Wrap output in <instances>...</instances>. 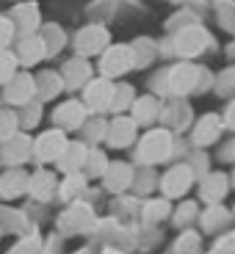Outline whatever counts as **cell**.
Returning a JSON list of instances; mask_svg holds the SVG:
<instances>
[{
    "label": "cell",
    "instance_id": "6da1fadb",
    "mask_svg": "<svg viewBox=\"0 0 235 254\" xmlns=\"http://www.w3.org/2000/svg\"><path fill=\"white\" fill-rule=\"evenodd\" d=\"M169 152H172V133L169 130H150L147 135H141L136 160L144 166H153V163L166 160Z\"/></svg>",
    "mask_w": 235,
    "mask_h": 254
},
{
    "label": "cell",
    "instance_id": "7a4b0ae2",
    "mask_svg": "<svg viewBox=\"0 0 235 254\" xmlns=\"http://www.w3.org/2000/svg\"><path fill=\"white\" fill-rule=\"evenodd\" d=\"M139 64V53H136V47H130V45H114V47H108V50L102 53V58H100V72H102V77H119V75H125V72H130Z\"/></svg>",
    "mask_w": 235,
    "mask_h": 254
},
{
    "label": "cell",
    "instance_id": "3957f363",
    "mask_svg": "<svg viewBox=\"0 0 235 254\" xmlns=\"http://www.w3.org/2000/svg\"><path fill=\"white\" fill-rule=\"evenodd\" d=\"M111 100H114V83L108 77H91L86 86H83V108L102 114V111H111Z\"/></svg>",
    "mask_w": 235,
    "mask_h": 254
},
{
    "label": "cell",
    "instance_id": "277c9868",
    "mask_svg": "<svg viewBox=\"0 0 235 254\" xmlns=\"http://www.w3.org/2000/svg\"><path fill=\"white\" fill-rule=\"evenodd\" d=\"M91 224H94V213H91L89 204H83V202H72L70 210H64L61 218H58V229L64 235L86 232V229H91Z\"/></svg>",
    "mask_w": 235,
    "mask_h": 254
},
{
    "label": "cell",
    "instance_id": "5b68a950",
    "mask_svg": "<svg viewBox=\"0 0 235 254\" xmlns=\"http://www.w3.org/2000/svg\"><path fill=\"white\" fill-rule=\"evenodd\" d=\"M194 172H191L188 163H180L174 166V169H169V172L160 177V188H163V199H180L188 193V188L194 185Z\"/></svg>",
    "mask_w": 235,
    "mask_h": 254
},
{
    "label": "cell",
    "instance_id": "8992f818",
    "mask_svg": "<svg viewBox=\"0 0 235 254\" xmlns=\"http://www.w3.org/2000/svg\"><path fill=\"white\" fill-rule=\"evenodd\" d=\"M199 77H202V69H199V66H194V64H177V66H172L169 75H166V86H169L172 94L183 97V94H188V91L199 89Z\"/></svg>",
    "mask_w": 235,
    "mask_h": 254
},
{
    "label": "cell",
    "instance_id": "52a82bcc",
    "mask_svg": "<svg viewBox=\"0 0 235 254\" xmlns=\"http://www.w3.org/2000/svg\"><path fill=\"white\" fill-rule=\"evenodd\" d=\"M75 50L80 58H89V56H97V53L108 50V31L100 25H89V28H83V31H78Z\"/></svg>",
    "mask_w": 235,
    "mask_h": 254
},
{
    "label": "cell",
    "instance_id": "ba28073f",
    "mask_svg": "<svg viewBox=\"0 0 235 254\" xmlns=\"http://www.w3.org/2000/svg\"><path fill=\"white\" fill-rule=\"evenodd\" d=\"M136 130H139V125L130 116H114L105 127V144L114 149H125L136 141Z\"/></svg>",
    "mask_w": 235,
    "mask_h": 254
},
{
    "label": "cell",
    "instance_id": "9c48e42d",
    "mask_svg": "<svg viewBox=\"0 0 235 254\" xmlns=\"http://www.w3.org/2000/svg\"><path fill=\"white\" fill-rule=\"evenodd\" d=\"M64 146H67V133L64 130H47L42 133L36 141H33V158L47 163V160H58L64 152Z\"/></svg>",
    "mask_w": 235,
    "mask_h": 254
},
{
    "label": "cell",
    "instance_id": "30bf717a",
    "mask_svg": "<svg viewBox=\"0 0 235 254\" xmlns=\"http://www.w3.org/2000/svg\"><path fill=\"white\" fill-rule=\"evenodd\" d=\"M33 152V144L28 135H11L8 141H3L0 144V160L8 166V169H17V166H22L28 158H31Z\"/></svg>",
    "mask_w": 235,
    "mask_h": 254
},
{
    "label": "cell",
    "instance_id": "8fae6325",
    "mask_svg": "<svg viewBox=\"0 0 235 254\" xmlns=\"http://www.w3.org/2000/svg\"><path fill=\"white\" fill-rule=\"evenodd\" d=\"M36 97V80L31 72H17L11 80L6 83V102L11 105H28Z\"/></svg>",
    "mask_w": 235,
    "mask_h": 254
},
{
    "label": "cell",
    "instance_id": "7c38bea8",
    "mask_svg": "<svg viewBox=\"0 0 235 254\" xmlns=\"http://www.w3.org/2000/svg\"><path fill=\"white\" fill-rule=\"evenodd\" d=\"M53 122H56V127L64 130V133L83 127L86 125V108H83V102H78V100L61 102V105L56 108V114H53Z\"/></svg>",
    "mask_w": 235,
    "mask_h": 254
},
{
    "label": "cell",
    "instance_id": "4fadbf2b",
    "mask_svg": "<svg viewBox=\"0 0 235 254\" xmlns=\"http://www.w3.org/2000/svg\"><path fill=\"white\" fill-rule=\"evenodd\" d=\"M224 130V122L219 114H205L202 119L194 125V144L197 146H210V144H216L219 135H222Z\"/></svg>",
    "mask_w": 235,
    "mask_h": 254
},
{
    "label": "cell",
    "instance_id": "5bb4252c",
    "mask_svg": "<svg viewBox=\"0 0 235 254\" xmlns=\"http://www.w3.org/2000/svg\"><path fill=\"white\" fill-rule=\"evenodd\" d=\"M227 180L230 177L222 172L208 174V177L202 180V185H199V199H202L205 204H222V199L227 196V190H230Z\"/></svg>",
    "mask_w": 235,
    "mask_h": 254
},
{
    "label": "cell",
    "instance_id": "9a60e30c",
    "mask_svg": "<svg viewBox=\"0 0 235 254\" xmlns=\"http://www.w3.org/2000/svg\"><path fill=\"white\" fill-rule=\"evenodd\" d=\"M91 80V66L86 58H72V61H67L61 66V83L64 86H70V89H80V86H86V83Z\"/></svg>",
    "mask_w": 235,
    "mask_h": 254
},
{
    "label": "cell",
    "instance_id": "2e32d148",
    "mask_svg": "<svg viewBox=\"0 0 235 254\" xmlns=\"http://www.w3.org/2000/svg\"><path fill=\"white\" fill-rule=\"evenodd\" d=\"M28 180H31V174L25 172V169H8V172H3V177H0V196L3 199H17L22 196L28 190Z\"/></svg>",
    "mask_w": 235,
    "mask_h": 254
},
{
    "label": "cell",
    "instance_id": "e0dca14e",
    "mask_svg": "<svg viewBox=\"0 0 235 254\" xmlns=\"http://www.w3.org/2000/svg\"><path fill=\"white\" fill-rule=\"evenodd\" d=\"M86 155H89V149H86L80 141H67L61 158H58L56 163L64 174H78L83 169V163H86Z\"/></svg>",
    "mask_w": 235,
    "mask_h": 254
},
{
    "label": "cell",
    "instance_id": "ac0fdd59",
    "mask_svg": "<svg viewBox=\"0 0 235 254\" xmlns=\"http://www.w3.org/2000/svg\"><path fill=\"white\" fill-rule=\"evenodd\" d=\"M102 180H105V188L111 190V193H122V190L130 188V183H133V169L127 163H119V160H114V163H108V169H105V174H102Z\"/></svg>",
    "mask_w": 235,
    "mask_h": 254
},
{
    "label": "cell",
    "instance_id": "d6986e66",
    "mask_svg": "<svg viewBox=\"0 0 235 254\" xmlns=\"http://www.w3.org/2000/svg\"><path fill=\"white\" fill-rule=\"evenodd\" d=\"M205 45H208V33H205L202 28H185V31L177 36V53L185 56V58L202 53Z\"/></svg>",
    "mask_w": 235,
    "mask_h": 254
},
{
    "label": "cell",
    "instance_id": "ffe728a7",
    "mask_svg": "<svg viewBox=\"0 0 235 254\" xmlns=\"http://www.w3.org/2000/svg\"><path fill=\"white\" fill-rule=\"evenodd\" d=\"M45 45H42V39L39 36H22V42H19L17 53H14V58H17V64H25V66H33V64H39L42 58H45Z\"/></svg>",
    "mask_w": 235,
    "mask_h": 254
},
{
    "label": "cell",
    "instance_id": "44dd1931",
    "mask_svg": "<svg viewBox=\"0 0 235 254\" xmlns=\"http://www.w3.org/2000/svg\"><path fill=\"white\" fill-rule=\"evenodd\" d=\"M56 190H58L56 174L45 172V169H42V172H36L31 180H28V193H31L33 199H39V202H47Z\"/></svg>",
    "mask_w": 235,
    "mask_h": 254
},
{
    "label": "cell",
    "instance_id": "7402d4cb",
    "mask_svg": "<svg viewBox=\"0 0 235 254\" xmlns=\"http://www.w3.org/2000/svg\"><path fill=\"white\" fill-rule=\"evenodd\" d=\"M130 111H133V116L130 119L136 122V125H153L155 119H158V114H160V105H158V100L155 97H139V100H133V105H130Z\"/></svg>",
    "mask_w": 235,
    "mask_h": 254
},
{
    "label": "cell",
    "instance_id": "603a6c76",
    "mask_svg": "<svg viewBox=\"0 0 235 254\" xmlns=\"http://www.w3.org/2000/svg\"><path fill=\"white\" fill-rule=\"evenodd\" d=\"M199 221H202V232H219L230 221V210L224 204H208Z\"/></svg>",
    "mask_w": 235,
    "mask_h": 254
},
{
    "label": "cell",
    "instance_id": "cb8c5ba5",
    "mask_svg": "<svg viewBox=\"0 0 235 254\" xmlns=\"http://www.w3.org/2000/svg\"><path fill=\"white\" fill-rule=\"evenodd\" d=\"M36 80V97L39 100H53L58 91H64V83H61V75L58 72H42Z\"/></svg>",
    "mask_w": 235,
    "mask_h": 254
},
{
    "label": "cell",
    "instance_id": "d4e9b609",
    "mask_svg": "<svg viewBox=\"0 0 235 254\" xmlns=\"http://www.w3.org/2000/svg\"><path fill=\"white\" fill-rule=\"evenodd\" d=\"M166 216H172V207H169V199H150L141 210V218L147 224H160Z\"/></svg>",
    "mask_w": 235,
    "mask_h": 254
},
{
    "label": "cell",
    "instance_id": "484cf974",
    "mask_svg": "<svg viewBox=\"0 0 235 254\" xmlns=\"http://www.w3.org/2000/svg\"><path fill=\"white\" fill-rule=\"evenodd\" d=\"M83 188H86V174L78 172V174H67V180L58 185V193H61L64 202H72V199H75Z\"/></svg>",
    "mask_w": 235,
    "mask_h": 254
},
{
    "label": "cell",
    "instance_id": "4316f807",
    "mask_svg": "<svg viewBox=\"0 0 235 254\" xmlns=\"http://www.w3.org/2000/svg\"><path fill=\"white\" fill-rule=\"evenodd\" d=\"M133 89H130V86H127V83H122V86H116L114 89V100H111V111H114V114H122V111L125 108H130V105H133Z\"/></svg>",
    "mask_w": 235,
    "mask_h": 254
},
{
    "label": "cell",
    "instance_id": "83f0119b",
    "mask_svg": "<svg viewBox=\"0 0 235 254\" xmlns=\"http://www.w3.org/2000/svg\"><path fill=\"white\" fill-rule=\"evenodd\" d=\"M83 169H86V177H102V174H105V169H108V158L94 149V152L86 155V163H83Z\"/></svg>",
    "mask_w": 235,
    "mask_h": 254
},
{
    "label": "cell",
    "instance_id": "f1b7e54d",
    "mask_svg": "<svg viewBox=\"0 0 235 254\" xmlns=\"http://www.w3.org/2000/svg\"><path fill=\"white\" fill-rule=\"evenodd\" d=\"M42 45H45V53L47 56H56L58 50H61V45H64V33L58 31L56 25H45V33H42Z\"/></svg>",
    "mask_w": 235,
    "mask_h": 254
},
{
    "label": "cell",
    "instance_id": "f546056e",
    "mask_svg": "<svg viewBox=\"0 0 235 254\" xmlns=\"http://www.w3.org/2000/svg\"><path fill=\"white\" fill-rule=\"evenodd\" d=\"M17 127H19V119L14 111H0V144L8 141L11 135H17Z\"/></svg>",
    "mask_w": 235,
    "mask_h": 254
},
{
    "label": "cell",
    "instance_id": "4dcf8cb0",
    "mask_svg": "<svg viewBox=\"0 0 235 254\" xmlns=\"http://www.w3.org/2000/svg\"><path fill=\"white\" fill-rule=\"evenodd\" d=\"M17 66L19 64H17V58H14V53H6V50L0 53V86H6V83L17 75L19 72Z\"/></svg>",
    "mask_w": 235,
    "mask_h": 254
},
{
    "label": "cell",
    "instance_id": "1f68e13d",
    "mask_svg": "<svg viewBox=\"0 0 235 254\" xmlns=\"http://www.w3.org/2000/svg\"><path fill=\"white\" fill-rule=\"evenodd\" d=\"M14 22V19H19V22H28V31H31V28H36L39 25V11H36V6H33V3H25V6H17L14 8V17H8Z\"/></svg>",
    "mask_w": 235,
    "mask_h": 254
},
{
    "label": "cell",
    "instance_id": "d6a6232c",
    "mask_svg": "<svg viewBox=\"0 0 235 254\" xmlns=\"http://www.w3.org/2000/svg\"><path fill=\"white\" fill-rule=\"evenodd\" d=\"M199 252V235L197 232H183L174 243V254H197Z\"/></svg>",
    "mask_w": 235,
    "mask_h": 254
},
{
    "label": "cell",
    "instance_id": "836d02e7",
    "mask_svg": "<svg viewBox=\"0 0 235 254\" xmlns=\"http://www.w3.org/2000/svg\"><path fill=\"white\" fill-rule=\"evenodd\" d=\"M197 216H199L197 202H183V204L177 207V213H174V221H177L180 227H185V224H191Z\"/></svg>",
    "mask_w": 235,
    "mask_h": 254
},
{
    "label": "cell",
    "instance_id": "e575fe53",
    "mask_svg": "<svg viewBox=\"0 0 235 254\" xmlns=\"http://www.w3.org/2000/svg\"><path fill=\"white\" fill-rule=\"evenodd\" d=\"M42 246H39V235H28L25 241H19L17 246L11 249V254H39Z\"/></svg>",
    "mask_w": 235,
    "mask_h": 254
},
{
    "label": "cell",
    "instance_id": "d590c367",
    "mask_svg": "<svg viewBox=\"0 0 235 254\" xmlns=\"http://www.w3.org/2000/svg\"><path fill=\"white\" fill-rule=\"evenodd\" d=\"M216 86L219 94H235V69H224V75H219Z\"/></svg>",
    "mask_w": 235,
    "mask_h": 254
},
{
    "label": "cell",
    "instance_id": "8d00e7d4",
    "mask_svg": "<svg viewBox=\"0 0 235 254\" xmlns=\"http://www.w3.org/2000/svg\"><path fill=\"white\" fill-rule=\"evenodd\" d=\"M39 119H42V105H39V102H28V105H25V116H22V125L33 127V125H39Z\"/></svg>",
    "mask_w": 235,
    "mask_h": 254
},
{
    "label": "cell",
    "instance_id": "74e56055",
    "mask_svg": "<svg viewBox=\"0 0 235 254\" xmlns=\"http://www.w3.org/2000/svg\"><path fill=\"white\" fill-rule=\"evenodd\" d=\"M11 36H14V22L8 17H0V53H3V47H8Z\"/></svg>",
    "mask_w": 235,
    "mask_h": 254
},
{
    "label": "cell",
    "instance_id": "f35d334b",
    "mask_svg": "<svg viewBox=\"0 0 235 254\" xmlns=\"http://www.w3.org/2000/svg\"><path fill=\"white\" fill-rule=\"evenodd\" d=\"M213 254H235V232H230L224 241H219L216 249H213Z\"/></svg>",
    "mask_w": 235,
    "mask_h": 254
},
{
    "label": "cell",
    "instance_id": "ab89813d",
    "mask_svg": "<svg viewBox=\"0 0 235 254\" xmlns=\"http://www.w3.org/2000/svg\"><path fill=\"white\" fill-rule=\"evenodd\" d=\"M222 122H224V127H230V130H235V100L227 105V111H224Z\"/></svg>",
    "mask_w": 235,
    "mask_h": 254
},
{
    "label": "cell",
    "instance_id": "60d3db41",
    "mask_svg": "<svg viewBox=\"0 0 235 254\" xmlns=\"http://www.w3.org/2000/svg\"><path fill=\"white\" fill-rule=\"evenodd\" d=\"M102 254H122V252H119V249H114V246H111V249H105Z\"/></svg>",
    "mask_w": 235,
    "mask_h": 254
},
{
    "label": "cell",
    "instance_id": "b9f144b4",
    "mask_svg": "<svg viewBox=\"0 0 235 254\" xmlns=\"http://www.w3.org/2000/svg\"><path fill=\"white\" fill-rule=\"evenodd\" d=\"M72 254H91V249H78V252H72Z\"/></svg>",
    "mask_w": 235,
    "mask_h": 254
}]
</instances>
